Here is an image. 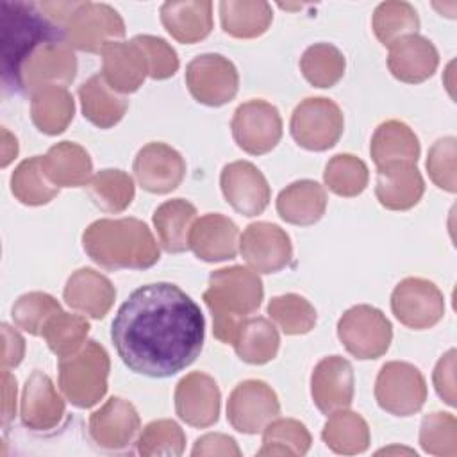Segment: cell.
<instances>
[{"mask_svg":"<svg viewBox=\"0 0 457 457\" xmlns=\"http://www.w3.org/2000/svg\"><path fill=\"white\" fill-rule=\"evenodd\" d=\"M204 337L200 307L171 282L134 289L111 325V339L123 364L152 378H166L187 368L200 355Z\"/></svg>","mask_w":457,"mask_h":457,"instance_id":"1","label":"cell"},{"mask_svg":"<svg viewBox=\"0 0 457 457\" xmlns=\"http://www.w3.org/2000/svg\"><path fill=\"white\" fill-rule=\"evenodd\" d=\"M82 246L105 270H146L159 261L157 241L137 218L93 221L82 234Z\"/></svg>","mask_w":457,"mask_h":457,"instance_id":"2","label":"cell"},{"mask_svg":"<svg viewBox=\"0 0 457 457\" xmlns=\"http://www.w3.org/2000/svg\"><path fill=\"white\" fill-rule=\"evenodd\" d=\"M262 295L259 275L248 268L230 266L212 271L204 302L212 314L214 337L232 345L241 321L261 307Z\"/></svg>","mask_w":457,"mask_h":457,"instance_id":"3","label":"cell"},{"mask_svg":"<svg viewBox=\"0 0 457 457\" xmlns=\"http://www.w3.org/2000/svg\"><path fill=\"white\" fill-rule=\"evenodd\" d=\"M2 34V80L14 93L16 79L27 57L45 41L62 37V27L50 20L39 4L2 2L0 4Z\"/></svg>","mask_w":457,"mask_h":457,"instance_id":"4","label":"cell"},{"mask_svg":"<svg viewBox=\"0 0 457 457\" xmlns=\"http://www.w3.org/2000/svg\"><path fill=\"white\" fill-rule=\"evenodd\" d=\"M109 355L96 341H86L77 352L59 359V387L79 409L98 403L107 391Z\"/></svg>","mask_w":457,"mask_h":457,"instance_id":"5","label":"cell"},{"mask_svg":"<svg viewBox=\"0 0 457 457\" xmlns=\"http://www.w3.org/2000/svg\"><path fill=\"white\" fill-rule=\"evenodd\" d=\"M66 43L80 52L96 54L105 45L125 36V23L116 9L107 4L79 2L62 25Z\"/></svg>","mask_w":457,"mask_h":457,"instance_id":"6","label":"cell"},{"mask_svg":"<svg viewBox=\"0 0 457 457\" xmlns=\"http://www.w3.org/2000/svg\"><path fill=\"white\" fill-rule=\"evenodd\" d=\"M345 127V118L336 102L325 96H311L302 100L289 121L293 139L305 150L323 152L332 148Z\"/></svg>","mask_w":457,"mask_h":457,"instance_id":"7","label":"cell"},{"mask_svg":"<svg viewBox=\"0 0 457 457\" xmlns=\"http://www.w3.org/2000/svg\"><path fill=\"white\" fill-rule=\"evenodd\" d=\"M337 337L357 359H378L393 339V327L377 307L361 303L350 307L337 321Z\"/></svg>","mask_w":457,"mask_h":457,"instance_id":"8","label":"cell"},{"mask_svg":"<svg viewBox=\"0 0 457 457\" xmlns=\"http://www.w3.org/2000/svg\"><path fill=\"white\" fill-rule=\"evenodd\" d=\"M77 73V59L62 37L41 43L21 64L14 93H34L45 86H68Z\"/></svg>","mask_w":457,"mask_h":457,"instance_id":"9","label":"cell"},{"mask_svg":"<svg viewBox=\"0 0 457 457\" xmlns=\"http://www.w3.org/2000/svg\"><path fill=\"white\" fill-rule=\"evenodd\" d=\"M375 400L382 411L393 416L416 414L427 400L421 371L409 362H386L375 380Z\"/></svg>","mask_w":457,"mask_h":457,"instance_id":"10","label":"cell"},{"mask_svg":"<svg viewBox=\"0 0 457 457\" xmlns=\"http://www.w3.org/2000/svg\"><path fill=\"white\" fill-rule=\"evenodd\" d=\"M234 141L252 155L268 154L282 137V118L278 109L266 100L253 98L241 104L230 121Z\"/></svg>","mask_w":457,"mask_h":457,"instance_id":"11","label":"cell"},{"mask_svg":"<svg viewBox=\"0 0 457 457\" xmlns=\"http://www.w3.org/2000/svg\"><path fill=\"white\" fill-rule=\"evenodd\" d=\"M186 84L196 102L220 107L236 96L239 75L227 57L202 54L186 66Z\"/></svg>","mask_w":457,"mask_h":457,"instance_id":"12","label":"cell"},{"mask_svg":"<svg viewBox=\"0 0 457 457\" xmlns=\"http://www.w3.org/2000/svg\"><path fill=\"white\" fill-rule=\"evenodd\" d=\"M391 309L402 325L425 330L439 323L445 316V298L434 282L407 277L393 289Z\"/></svg>","mask_w":457,"mask_h":457,"instance_id":"13","label":"cell"},{"mask_svg":"<svg viewBox=\"0 0 457 457\" xmlns=\"http://www.w3.org/2000/svg\"><path fill=\"white\" fill-rule=\"evenodd\" d=\"M280 412L277 393L262 380L239 382L227 402L228 423L243 434H259Z\"/></svg>","mask_w":457,"mask_h":457,"instance_id":"14","label":"cell"},{"mask_svg":"<svg viewBox=\"0 0 457 457\" xmlns=\"http://www.w3.org/2000/svg\"><path fill=\"white\" fill-rule=\"evenodd\" d=\"M239 252L250 268L257 273H277L286 268L293 257V245L284 228L275 223H250L241 239Z\"/></svg>","mask_w":457,"mask_h":457,"instance_id":"15","label":"cell"},{"mask_svg":"<svg viewBox=\"0 0 457 457\" xmlns=\"http://www.w3.org/2000/svg\"><path fill=\"white\" fill-rule=\"evenodd\" d=\"M220 186L225 200L243 216H257L270 204V186L257 166L248 161H234L223 166Z\"/></svg>","mask_w":457,"mask_h":457,"instance_id":"16","label":"cell"},{"mask_svg":"<svg viewBox=\"0 0 457 457\" xmlns=\"http://www.w3.org/2000/svg\"><path fill=\"white\" fill-rule=\"evenodd\" d=\"M132 170L145 191L164 195L179 187L186 175V162L175 148L154 141L136 154Z\"/></svg>","mask_w":457,"mask_h":457,"instance_id":"17","label":"cell"},{"mask_svg":"<svg viewBox=\"0 0 457 457\" xmlns=\"http://www.w3.org/2000/svg\"><path fill=\"white\" fill-rule=\"evenodd\" d=\"M177 416L196 428L211 427L220 416V389L212 377L202 371H193L179 380L175 387Z\"/></svg>","mask_w":457,"mask_h":457,"instance_id":"18","label":"cell"},{"mask_svg":"<svg viewBox=\"0 0 457 457\" xmlns=\"http://www.w3.org/2000/svg\"><path fill=\"white\" fill-rule=\"evenodd\" d=\"M139 423L134 405L120 396H112L89 416V437L98 448L120 452L134 441Z\"/></svg>","mask_w":457,"mask_h":457,"instance_id":"19","label":"cell"},{"mask_svg":"<svg viewBox=\"0 0 457 457\" xmlns=\"http://www.w3.org/2000/svg\"><path fill=\"white\" fill-rule=\"evenodd\" d=\"M311 395L314 405L327 416L348 409L353 400L352 364L339 355L321 359L311 375Z\"/></svg>","mask_w":457,"mask_h":457,"instance_id":"20","label":"cell"},{"mask_svg":"<svg viewBox=\"0 0 457 457\" xmlns=\"http://www.w3.org/2000/svg\"><path fill=\"white\" fill-rule=\"evenodd\" d=\"M439 55L432 41L420 34H409L389 45L387 68L391 75L407 84H420L434 75Z\"/></svg>","mask_w":457,"mask_h":457,"instance_id":"21","label":"cell"},{"mask_svg":"<svg viewBox=\"0 0 457 457\" xmlns=\"http://www.w3.org/2000/svg\"><path fill=\"white\" fill-rule=\"evenodd\" d=\"M237 225L220 212H209L196 218L189 232V248L198 259L207 262L234 259L237 253Z\"/></svg>","mask_w":457,"mask_h":457,"instance_id":"22","label":"cell"},{"mask_svg":"<svg viewBox=\"0 0 457 457\" xmlns=\"http://www.w3.org/2000/svg\"><path fill=\"white\" fill-rule=\"evenodd\" d=\"M21 421L34 432L55 428L64 416V402L43 371H34L21 395Z\"/></svg>","mask_w":457,"mask_h":457,"instance_id":"23","label":"cell"},{"mask_svg":"<svg viewBox=\"0 0 457 457\" xmlns=\"http://www.w3.org/2000/svg\"><path fill=\"white\" fill-rule=\"evenodd\" d=\"M102 77L118 93L139 89L148 75V62L134 39L112 41L102 50Z\"/></svg>","mask_w":457,"mask_h":457,"instance_id":"24","label":"cell"},{"mask_svg":"<svg viewBox=\"0 0 457 457\" xmlns=\"http://www.w3.org/2000/svg\"><path fill=\"white\" fill-rule=\"evenodd\" d=\"M425 191V182L414 162H393L377 168L375 195L386 209L407 211Z\"/></svg>","mask_w":457,"mask_h":457,"instance_id":"25","label":"cell"},{"mask_svg":"<svg viewBox=\"0 0 457 457\" xmlns=\"http://www.w3.org/2000/svg\"><path fill=\"white\" fill-rule=\"evenodd\" d=\"M62 295L73 311L100 320L112 307L116 289L102 273L91 268H80L70 275Z\"/></svg>","mask_w":457,"mask_h":457,"instance_id":"26","label":"cell"},{"mask_svg":"<svg viewBox=\"0 0 457 457\" xmlns=\"http://www.w3.org/2000/svg\"><path fill=\"white\" fill-rule=\"evenodd\" d=\"M161 21L179 43H198L212 30V4L207 0L164 2L161 5Z\"/></svg>","mask_w":457,"mask_h":457,"instance_id":"27","label":"cell"},{"mask_svg":"<svg viewBox=\"0 0 457 457\" xmlns=\"http://www.w3.org/2000/svg\"><path fill=\"white\" fill-rule=\"evenodd\" d=\"M327 209V193L314 180H296L277 196L278 216L291 225H314Z\"/></svg>","mask_w":457,"mask_h":457,"instance_id":"28","label":"cell"},{"mask_svg":"<svg viewBox=\"0 0 457 457\" xmlns=\"http://www.w3.org/2000/svg\"><path fill=\"white\" fill-rule=\"evenodd\" d=\"M43 170L57 187L87 186L91 180L93 162L89 154L77 143L61 141L41 155Z\"/></svg>","mask_w":457,"mask_h":457,"instance_id":"29","label":"cell"},{"mask_svg":"<svg viewBox=\"0 0 457 457\" xmlns=\"http://www.w3.org/2000/svg\"><path fill=\"white\" fill-rule=\"evenodd\" d=\"M79 98L84 118L100 129L114 127L129 109V100L114 91L102 73L93 75L79 87Z\"/></svg>","mask_w":457,"mask_h":457,"instance_id":"30","label":"cell"},{"mask_svg":"<svg viewBox=\"0 0 457 457\" xmlns=\"http://www.w3.org/2000/svg\"><path fill=\"white\" fill-rule=\"evenodd\" d=\"M370 152L377 168L393 162L416 164L420 157V141L409 125L398 120H387L377 127Z\"/></svg>","mask_w":457,"mask_h":457,"instance_id":"31","label":"cell"},{"mask_svg":"<svg viewBox=\"0 0 457 457\" xmlns=\"http://www.w3.org/2000/svg\"><path fill=\"white\" fill-rule=\"evenodd\" d=\"M75 102L64 86H45L32 93L30 118L39 132L57 136L73 120Z\"/></svg>","mask_w":457,"mask_h":457,"instance_id":"32","label":"cell"},{"mask_svg":"<svg viewBox=\"0 0 457 457\" xmlns=\"http://www.w3.org/2000/svg\"><path fill=\"white\" fill-rule=\"evenodd\" d=\"M195 221L196 209L184 198L166 200L154 212V227L159 241L170 253H180L189 248V232Z\"/></svg>","mask_w":457,"mask_h":457,"instance_id":"33","label":"cell"},{"mask_svg":"<svg viewBox=\"0 0 457 457\" xmlns=\"http://www.w3.org/2000/svg\"><path fill=\"white\" fill-rule=\"evenodd\" d=\"M220 20L227 34L239 39L262 36L271 20V5L268 2L252 0H223L220 2Z\"/></svg>","mask_w":457,"mask_h":457,"instance_id":"34","label":"cell"},{"mask_svg":"<svg viewBox=\"0 0 457 457\" xmlns=\"http://www.w3.org/2000/svg\"><path fill=\"white\" fill-rule=\"evenodd\" d=\"M280 337L266 318H246L241 321L232 346L237 357L248 364H266L278 352Z\"/></svg>","mask_w":457,"mask_h":457,"instance_id":"35","label":"cell"},{"mask_svg":"<svg viewBox=\"0 0 457 457\" xmlns=\"http://www.w3.org/2000/svg\"><path fill=\"white\" fill-rule=\"evenodd\" d=\"M321 437L325 445L341 455L362 453L370 446V428L362 416L341 409L330 414L323 427Z\"/></svg>","mask_w":457,"mask_h":457,"instance_id":"36","label":"cell"},{"mask_svg":"<svg viewBox=\"0 0 457 457\" xmlns=\"http://www.w3.org/2000/svg\"><path fill=\"white\" fill-rule=\"evenodd\" d=\"M91 202L105 212H121L134 200V180L123 170H102L87 182Z\"/></svg>","mask_w":457,"mask_h":457,"instance_id":"37","label":"cell"},{"mask_svg":"<svg viewBox=\"0 0 457 457\" xmlns=\"http://www.w3.org/2000/svg\"><path fill=\"white\" fill-rule=\"evenodd\" d=\"M11 191L25 205H43L57 196L59 187L46 177L41 155H34L20 162L11 175Z\"/></svg>","mask_w":457,"mask_h":457,"instance_id":"38","label":"cell"},{"mask_svg":"<svg viewBox=\"0 0 457 457\" xmlns=\"http://www.w3.org/2000/svg\"><path fill=\"white\" fill-rule=\"evenodd\" d=\"M345 55L330 43H314L300 57V70L314 87H332L345 75Z\"/></svg>","mask_w":457,"mask_h":457,"instance_id":"39","label":"cell"},{"mask_svg":"<svg viewBox=\"0 0 457 457\" xmlns=\"http://www.w3.org/2000/svg\"><path fill=\"white\" fill-rule=\"evenodd\" d=\"M311 448V434L303 423L293 418H275L262 430V448L257 455H305Z\"/></svg>","mask_w":457,"mask_h":457,"instance_id":"40","label":"cell"},{"mask_svg":"<svg viewBox=\"0 0 457 457\" xmlns=\"http://www.w3.org/2000/svg\"><path fill=\"white\" fill-rule=\"evenodd\" d=\"M371 25L377 39L384 46H389L403 36L416 34V30L420 29V18L416 9L409 2L391 0L377 5Z\"/></svg>","mask_w":457,"mask_h":457,"instance_id":"41","label":"cell"},{"mask_svg":"<svg viewBox=\"0 0 457 457\" xmlns=\"http://www.w3.org/2000/svg\"><path fill=\"white\" fill-rule=\"evenodd\" d=\"M368 166L364 161L352 154L334 155L323 171V180L327 187L337 196L352 198L361 195L368 186Z\"/></svg>","mask_w":457,"mask_h":457,"instance_id":"42","label":"cell"},{"mask_svg":"<svg viewBox=\"0 0 457 457\" xmlns=\"http://www.w3.org/2000/svg\"><path fill=\"white\" fill-rule=\"evenodd\" d=\"M89 323L84 316L64 311L55 312L43 327V337L48 348L61 359L77 352L87 337Z\"/></svg>","mask_w":457,"mask_h":457,"instance_id":"43","label":"cell"},{"mask_svg":"<svg viewBox=\"0 0 457 457\" xmlns=\"http://www.w3.org/2000/svg\"><path fill=\"white\" fill-rule=\"evenodd\" d=\"M268 314L287 336L307 334L316 325V309L309 300L295 293L271 298L268 303Z\"/></svg>","mask_w":457,"mask_h":457,"instance_id":"44","label":"cell"},{"mask_svg":"<svg viewBox=\"0 0 457 457\" xmlns=\"http://www.w3.org/2000/svg\"><path fill=\"white\" fill-rule=\"evenodd\" d=\"M420 445L423 452L441 457L457 455V420L450 412H432L421 420Z\"/></svg>","mask_w":457,"mask_h":457,"instance_id":"45","label":"cell"},{"mask_svg":"<svg viewBox=\"0 0 457 457\" xmlns=\"http://www.w3.org/2000/svg\"><path fill=\"white\" fill-rule=\"evenodd\" d=\"M137 452L145 457H177L184 452L186 434L173 420H155L148 423L137 437Z\"/></svg>","mask_w":457,"mask_h":457,"instance_id":"46","label":"cell"},{"mask_svg":"<svg viewBox=\"0 0 457 457\" xmlns=\"http://www.w3.org/2000/svg\"><path fill=\"white\" fill-rule=\"evenodd\" d=\"M59 311L62 309L54 296L41 291H32L21 295L16 300V303L12 305V320L25 332L32 336H41L46 321Z\"/></svg>","mask_w":457,"mask_h":457,"instance_id":"47","label":"cell"},{"mask_svg":"<svg viewBox=\"0 0 457 457\" xmlns=\"http://www.w3.org/2000/svg\"><path fill=\"white\" fill-rule=\"evenodd\" d=\"M455 155H457V139L453 136H446L437 139L430 146L428 159H427V170L432 182L448 193H455L457 189Z\"/></svg>","mask_w":457,"mask_h":457,"instance_id":"48","label":"cell"},{"mask_svg":"<svg viewBox=\"0 0 457 457\" xmlns=\"http://www.w3.org/2000/svg\"><path fill=\"white\" fill-rule=\"evenodd\" d=\"M132 39L137 43V46L143 50L146 57L148 77L162 80L175 75V71L179 70V57L177 52L162 37L139 34Z\"/></svg>","mask_w":457,"mask_h":457,"instance_id":"49","label":"cell"},{"mask_svg":"<svg viewBox=\"0 0 457 457\" xmlns=\"http://www.w3.org/2000/svg\"><path fill=\"white\" fill-rule=\"evenodd\" d=\"M434 387L450 407L455 405V350H448L434 368Z\"/></svg>","mask_w":457,"mask_h":457,"instance_id":"50","label":"cell"},{"mask_svg":"<svg viewBox=\"0 0 457 457\" xmlns=\"http://www.w3.org/2000/svg\"><path fill=\"white\" fill-rule=\"evenodd\" d=\"M191 455H241L237 443L225 434H205L196 439Z\"/></svg>","mask_w":457,"mask_h":457,"instance_id":"51","label":"cell"},{"mask_svg":"<svg viewBox=\"0 0 457 457\" xmlns=\"http://www.w3.org/2000/svg\"><path fill=\"white\" fill-rule=\"evenodd\" d=\"M2 339H4V355H2V366L4 370L16 368L25 353V341L23 337L11 328L7 323H2Z\"/></svg>","mask_w":457,"mask_h":457,"instance_id":"52","label":"cell"},{"mask_svg":"<svg viewBox=\"0 0 457 457\" xmlns=\"http://www.w3.org/2000/svg\"><path fill=\"white\" fill-rule=\"evenodd\" d=\"M2 395H4V402H2V423L7 425L14 414H16V378L9 373V370L2 371Z\"/></svg>","mask_w":457,"mask_h":457,"instance_id":"53","label":"cell"},{"mask_svg":"<svg viewBox=\"0 0 457 457\" xmlns=\"http://www.w3.org/2000/svg\"><path fill=\"white\" fill-rule=\"evenodd\" d=\"M16 155H18L16 137L7 129H2V166L5 168Z\"/></svg>","mask_w":457,"mask_h":457,"instance_id":"54","label":"cell"}]
</instances>
